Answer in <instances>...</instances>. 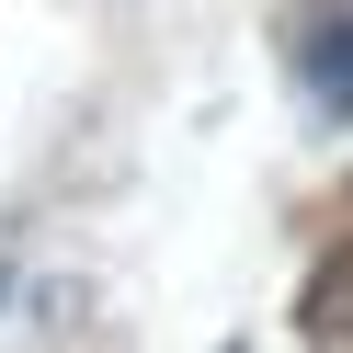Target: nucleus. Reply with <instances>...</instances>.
Segmentation results:
<instances>
[{"label":"nucleus","mask_w":353,"mask_h":353,"mask_svg":"<svg viewBox=\"0 0 353 353\" xmlns=\"http://www.w3.org/2000/svg\"><path fill=\"white\" fill-rule=\"evenodd\" d=\"M296 80H307L319 103H342V114H353V12H330V23L296 34Z\"/></svg>","instance_id":"f257e3e1"}]
</instances>
